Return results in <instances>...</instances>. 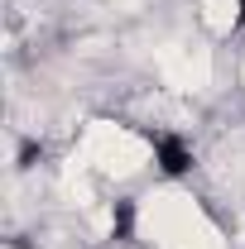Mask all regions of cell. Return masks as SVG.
Returning a JSON list of instances; mask_svg holds the SVG:
<instances>
[{
  "label": "cell",
  "mask_w": 245,
  "mask_h": 249,
  "mask_svg": "<svg viewBox=\"0 0 245 249\" xmlns=\"http://www.w3.org/2000/svg\"><path fill=\"white\" fill-rule=\"evenodd\" d=\"M154 154H159V168H163L168 178H178V173L192 168V149H187L178 134H159V139H154Z\"/></svg>",
  "instance_id": "6da1fadb"
},
{
  "label": "cell",
  "mask_w": 245,
  "mask_h": 249,
  "mask_svg": "<svg viewBox=\"0 0 245 249\" xmlns=\"http://www.w3.org/2000/svg\"><path fill=\"white\" fill-rule=\"evenodd\" d=\"M236 5H245V0H236Z\"/></svg>",
  "instance_id": "7a4b0ae2"
}]
</instances>
